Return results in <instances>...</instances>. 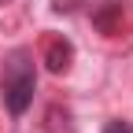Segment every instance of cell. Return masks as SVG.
Returning a JSON list of instances; mask_svg holds the SVG:
<instances>
[{"instance_id":"1","label":"cell","mask_w":133,"mask_h":133,"mask_svg":"<svg viewBox=\"0 0 133 133\" xmlns=\"http://www.w3.org/2000/svg\"><path fill=\"white\" fill-rule=\"evenodd\" d=\"M33 89H37V70H33V56L26 48H15L4 63V107L19 118L33 104Z\"/></svg>"},{"instance_id":"2","label":"cell","mask_w":133,"mask_h":133,"mask_svg":"<svg viewBox=\"0 0 133 133\" xmlns=\"http://www.w3.org/2000/svg\"><path fill=\"white\" fill-rule=\"evenodd\" d=\"M92 26L115 37L122 30V0H92Z\"/></svg>"},{"instance_id":"3","label":"cell","mask_w":133,"mask_h":133,"mask_svg":"<svg viewBox=\"0 0 133 133\" xmlns=\"http://www.w3.org/2000/svg\"><path fill=\"white\" fill-rule=\"evenodd\" d=\"M70 63H74V44L66 37H48V44H44V66L52 74H66Z\"/></svg>"},{"instance_id":"4","label":"cell","mask_w":133,"mask_h":133,"mask_svg":"<svg viewBox=\"0 0 133 133\" xmlns=\"http://www.w3.org/2000/svg\"><path fill=\"white\" fill-rule=\"evenodd\" d=\"M104 133H133V126H129V122H122V118H111V122L104 126Z\"/></svg>"},{"instance_id":"5","label":"cell","mask_w":133,"mask_h":133,"mask_svg":"<svg viewBox=\"0 0 133 133\" xmlns=\"http://www.w3.org/2000/svg\"><path fill=\"white\" fill-rule=\"evenodd\" d=\"M74 8H78V0H52V11H59V15L63 11H74Z\"/></svg>"},{"instance_id":"6","label":"cell","mask_w":133,"mask_h":133,"mask_svg":"<svg viewBox=\"0 0 133 133\" xmlns=\"http://www.w3.org/2000/svg\"><path fill=\"white\" fill-rule=\"evenodd\" d=\"M0 4H8V0H0Z\"/></svg>"}]
</instances>
